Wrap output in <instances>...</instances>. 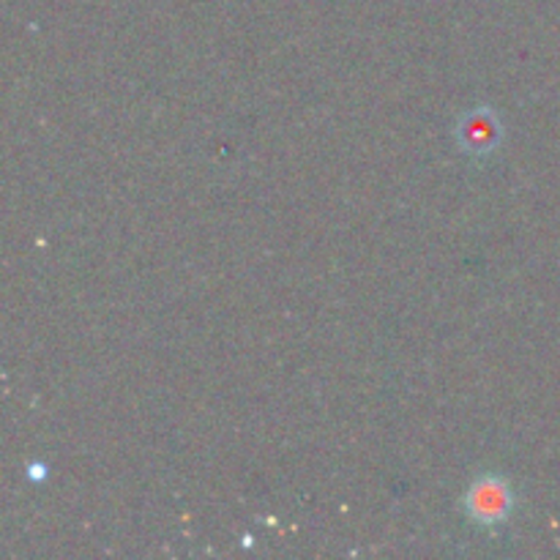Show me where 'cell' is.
<instances>
[{
  "instance_id": "cell-1",
  "label": "cell",
  "mask_w": 560,
  "mask_h": 560,
  "mask_svg": "<svg viewBox=\"0 0 560 560\" xmlns=\"http://www.w3.org/2000/svg\"><path fill=\"white\" fill-rule=\"evenodd\" d=\"M463 509L468 520L479 528H498L509 523L514 512V490L506 476L485 474L468 487L463 498Z\"/></svg>"
},
{
  "instance_id": "cell-2",
  "label": "cell",
  "mask_w": 560,
  "mask_h": 560,
  "mask_svg": "<svg viewBox=\"0 0 560 560\" xmlns=\"http://www.w3.org/2000/svg\"><path fill=\"white\" fill-rule=\"evenodd\" d=\"M503 140V124L498 113L487 104L468 109L463 118L457 120V145L459 151L468 153L474 159H487L501 148Z\"/></svg>"
}]
</instances>
